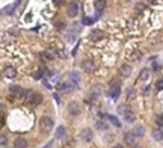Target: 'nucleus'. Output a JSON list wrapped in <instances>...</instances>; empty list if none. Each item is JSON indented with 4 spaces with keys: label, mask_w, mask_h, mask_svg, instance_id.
I'll list each match as a JSON object with an SVG mask.
<instances>
[{
    "label": "nucleus",
    "mask_w": 163,
    "mask_h": 148,
    "mask_svg": "<svg viewBox=\"0 0 163 148\" xmlns=\"http://www.w3.org/2000/svg\"><path fill=\"white\" fill-rule=\"evenodd\" d=\"M53 125H54V122H53V119H51L50 116H42V118H41L40 127H41V130H42L44 133L51 132V130H53Z\"/></svg>",
    "instance_id": "obj_1"
},
{
    "label": "nucleus",
    "mask_w": 163,
    "mask_h": 148,
    "mask_svg": "<svg viewBox=\"0 0 163 148\" xmlns=\"http://www.w3.org/2000/svg\"><path fill=\"white\" fill-rule=\"evenodd\" d=\"M80 112H82V107H80V104H79L77 101H71V103H68V113H70V115L77 116V115H80Z\"/></svg>",
    "instance_id": "obj_2"
},
{
    "label": "nucleus",
    "mask_w": 163,
    "mask_h": 148,
    "mask_svg": "<svg viewBox=\"0 0 163 148\" xmlns=\"http://www.w3.org/2000/svg\"><path fill=\"white\" fill-rule=\"evenodd\" d=\"M136 138H137V136H136L133 132H131V133H125V135H124V142H125L128 147H134V145L137 144V142H136Z\"/></svg>",
    "instance_id": "obj_3"
},
{
    "label": "nucleus",
    "mask_w": 163,
    "mask_h": 148,
    "mask_svg": "<svg viewBox=\"0 0 163 148\" xmlns=\"http://www.w3.org/2000/svg\"><path fill=\"white\" fill-rule=\"evenodd\" d=\"M11 94L12 95H15V97H18V98H23L24 97V91L26 89H23L21 86H18V85H14V86H11Z\"/></svg>",
    "instance_id": "obj_4"
},
{
    "label": "nucleus",
    "mask_w": 163,
    "mask_h": 148,
    "mask_svg": "<svg viewBox=\"0 0 163 148\" xmlns=\"http://www.w3.org/2000/svg\"><path fill=\"white\" fill-rule=\"evenodd\" d=\"M82 68H83V71L85 73H89L92 74L94 73V70H95V65H94V62L92 61H83V64H82Z\"/></svg>",
    "instance_id": "obj_5"
},
{
    "label": "nucleus",
    "mask_w": 163,
    "mask_h": 148,
    "mask_svg": "<svg viewBox=\"0 0 163 148\" xmlns=\"http://www.w3.org/2000/svg\"><path fill=\"white\" fill-rule=\"evenodd\" d=\"M79 14V3L77 2H71L68 5V15L70 17H76Z\"/></svg>",
    "instance_id": "obj_6"
},
{
    "label": "nucleus",
    "mask_w": 163,
    "mask_h": 148,
    "mask_svg": "<svg viewBox=\"0 0 163 148\" xmlns=\"http://www.w3.org/2000/svg\"><path fill=\"white\" fill-rule=\"evenodd\" d=\"M92 130L91 129H83V130H80V138L85 141V142H91L92 141Z\"/></svg>",
    "instance_id": "obj_7"
},
{
    "label": "nucleus",
    "mask_w": 163,
    "mask_h": 148,
    "mask_svg": "<svg viewBox=\"0 0 163 148\" xmlns=\"http://www.w3.org/2000/svg\"><path fill=\"white\" fill-rule=\"evenodd\" d=\"M120 94H121L120 82H116V85H115V83H112V86H110V95H112V98H118V97H120Z\"/></svg>",
    "instance_id": "obj_8"
},
{
    "label": "nucleus",
    "mask_w": 163,
    "mask_h": 148,
    "mask_svg": "<svg viewBox=\"0 0 163 148\" xmlns=\"http://www.w3.org/2000/svg\"><path fill=\"white\" fill-rule=\"evenodd\" d=\"M103 38H106V33H104L103 30H100V29H94V30L91 32V39H92V41H100V39H103Z\"/></svg>",
    "instance_id": "obj_9"
},
{
    "label": "nucleus",
    "mask_w": 163,
    "mask_h": 148,
    "mask_svg": "<svg viewBox=\"0 0 163 148\" xmlns=\"http://www.w3.org/2000/svg\"><path fill=\"white\" fill-rule=\"evenodd\" d=\"M3 76H5L6 79H14V77L17 76V70L12 68V67H6V68L3 70Z\"/></svg>",
    "instance_id": "obj_10"
},
{
    "label": "nucleus",
    "mask_w": 163,
    "mask_h": 148,
    "mask_svg": "<svg viewBox=\"0 0 163 148\" xmlns=\"http://www.w3.org/2000/svg\"><path fill=\"white\" fill-rule=\"evenodd\" d=\"M68 77H70V80H71L73 85H79V83H80V74L77 73V71H71V73H68Z\"/></svg>",
    "instance_id": "obj_11"
},
{
    "label": "nucleus",
    "mask_w": 163,
    "mask_h": 148,
    "mask_svg": "<svg viewBox=\"0 0 163 148\" xmlns=\"http://www.w3.org/2000/svg\"><path fill=\"white\" fill-rule=\"evenodd\" d=\"M122 116H124V119H125L127 122H134V119H136V115L130 111V109H127V111L124 112Z\"/></svg>",
    "instance_id": "obj_12"
},
{
    "label": "nucleus",
    "mask_w": 163,
    "mask_h": 148,
    "mask_svg": "<svg viewBox=\"0 0 163 148\" xmlns=\"http://www.w3.org/2000/svg\"><path fill=\"white\" fill-rule=\"evenodd\" d=\"M131 71H133V68H131L128 64H124V65L120 67V73H121L122 76H125V77H128V76L131 74Z\"/></svg>",
    "instance_id": "obj_13"
},
{
    "label": "nucleus",
    "mask_w": 163,
    "mask_h": 148,
    "mask_svg": "<svg viewBox=\"0 0 163 148\" xmlns=\"http://www.w3.org/2000/svg\"><path fill=\"white\" fill-rule=\"evenodd\" d=\"M128 59H130L131 62H137V61H140V59H142V51H140V50H134V51L128 56Z\"/></svg>",
    "instance_id": "obj_14"
},
{
    "label": "nucleus",
    "mask_w": 163,
    "mask_h": 148,
    "mask_svg": "<svg viewBox=\"0 0 163 148\" xmlns=\"http://www.w3.org/2000/svg\"><path fill=\"white\" fill-rule=\"evenodd\" d=\"M14 147L15 148H27V141L24 138H17L15 142H14Z\"/></svg>",
    "instance_id": "obj_15"
},
{
    "label": "nucleus",
    "mask_w": 163,
    "mask_h": 148,
    "mask_svg": "<svg viewBox=\"0 0 163 148\" xmlns=\"http://www.w3.org/2000/svg\"><path fill=\"white\" fill-rule=\"evenodd\" d=\"M133 133H134L137 138H142V136L145 135V127H144V125H136V127L133 129Z\"/></svg>",
    "instance_id": "obj_16"
},
{
    "label": "nucleus",
    "mask_w": 163,
    "mask_h": 148,
    "mask_svg": "<svg viewBox=\"0 0 163 148\" xmlns=\"http://www.w3.org/2000/svg\"><path fill=\"white\" fill-rule=\"evenodd\" d=\"M65 133H67V130H65L64 125H59V127L56 129V138H57V139H62V138L65 136Z\"/></svg>",
    "instance_id": "obj_17"
},
{
    "label": "nucleus",
    "mask_w": 163,
    "mask_h": 148,
    "mask_svg": "<svg viewBox=\"0 0 163 148\" xmlns=\"http://www.w3.org/2000/svg\"><path fill=\"white\" fill-rule=\"evenodd\" d=\"M150 79V70L148 68H144L140 74H139V80H142V82H145V80H148Z\"/></svg>",
    "instance_id": "obj_18"
},
{
    "label": "nucleus",
    "mask_w": 163,
    "mask_h": 148,
    "mask_svg": "<svg viewBox=\"0 0 163 148\" xmlns=\"http://www.w3.org/2000/svg\"><path fill=\"white\" fill-rule=\"evenodd\" d=\"M95 9H97V12H101L103 9H104V6H106V2L104 0H95Z\"/></svg>",
    "instance_id": "obj_19"
},
{
    "label": "nucleus",
    "mask_w": 163,
    "mask_h": 148,
    "mask_svg": "<svg viewBox=\"0 0 163 148\" xmlns=\"http://www.w3.org/2000/svg\"><path fill=\"white\" fill-rule=\"evenodd\" d=\"M41 101H42V97H41L40 94H36V95H33V98L30 100V104L35 107V106H38V104H40Z\"/></svg>",
    "instance_id": "obj_20"
},
{
    "label": "nucleus",
    "mask_w": 163,
    "mask_h": 148,
    "mask_svg": "<svg viewBox=\"0 0 163 148\" xmlns=\"http://www.w3.org/2000/svg\"><path fill=\"white\" fill-rule=\"evenodd\" d=\"M106 118H107V119H109V121H110L113 125H116V127H121V122H120V121H118V118H115L113 115H107Z\"/></svg>",
    "instance_id": "obj_21"
},
{
    "label": "nucleus",
    "mask_w": 163,
    "mask_h": 148,
    "mask_svg": "<svg viewBox=\"0 0 163 148\" xmlns=\"http://www.w3.org/2000/svg\"><path fill=\"white\" fill-rule=\"evenodd\" d=\"M14 9H15V5H9V6L3 8V14H5V15H11V14L14 12Z\"/></svg>",
    "instance_id": "obj_22"
},
{
    "label": "nucleus",
    "mask_w": 163,
    "mask_h": 148,
    "mask_svg": "<svg viewBox=\"0 0 163 148\" xmlns=\"http://www.w3.org/2000/svg\"><path fill=\"white\" fill-rule=\"evenodd\" d=\"M97 129L103 132V130H107L109 125H107V122H104V121H98V122H97Z\"/></svg>",
    "instance_id": "obj_23"
},
{
    "label": "nucleus",
    "mask_w": 163,
    "mask_h": 148,
    "mask_svg": "<svg viewBox=\"0 0 163 148\" xmlns=\"http://www.w3.org/2000/svg\"><path fill=\"white\" fill-rule=\"evenodd\" d=\"M32 97H33V92H32L30 89H26V91H24V97H23V98H24V100H27V101H30V100H32Z\"/></svg>",
    "instance_id": "obj_24"
},
{
    "label": "nucleus",
    "mask_w": 163,
    "mask_h": 148,
    "mask_svg": "<svg viewBox=\"0 0 163 148\" xmlns=\"http://www.w3.org/2000/svg\"><path fill=\"white\" fill-rule=\"evenodd\" d=\"M153 138L157 141H162V130H153Z\"/></svg>",
    "instance_id": "obj_25"
},
{
    "label": "nucleus",
    "mask_w": 163,
    "mask_h": 148,
    "mask_svg": "<svg viewBox=\"0 0 163 148\" xmlns=\"http://www.w3.org/2000/svg\"><path fill=\"white\" fill-rule=\"evenodd\" d=\"M42 58H44L45 61H51V59H53V53H51V51H44Z\"/></svg>",
    "instance_id": "obj_26"
},
{
    "label": "nucleus",
    "mask_w": 163,
    "mask_h": 148,
    "mask_svg": "<svg viewBox=\"0 0 163 148\" xmlns=\"http://www.w3.org/2000/svg\"><path fill=\"white\" fill-rule=\"evenodd\" d=\"M156 122H157L160 127H163V115H157V116H156Z\"/></svg>",
    "instance_id": "obj_27"
},
{
    "label": "nucleus",
    "mask_w": 163,
    "mask_h": 148,
    "mask_svg": "<svg viewBox=\"0 0 163 148\" xmlns=\"http://www.w3.org/2000/svg\"><path fill=\"white\" fill-rule=\"evenodd\" d=\"M56 29H57V30H64V29H65V23H64V21H59V23L56 24Z\"/></svg>",
    "instance_id": "obj_28"
},
{
    "label": "nucleus",
    "mask_w": 163,
    "mask_h": 148,
    "mask_svg": "<svg viewBox=\"0 0 163 148\" xmlns=\"http://www.w3.org/2000/svg\"><path fill=\"white\" fill-rule=\"evenodd\" d=\"M0 142H2V147H6L8 139H6V136H5V135H2V136H0Z\"/></svg>",
    "instance_id": "obj_29"
},
{
    "label": "nucleus",
    "mask_w": 163,
    "mask_h": 148,
    "mask_svg": "<svg viewBox=\"0 0 163 148\" xmlns=\"http://www.w3.org/2000/svg\"><path fill=\"white\" fill-rule=\"evenodd\" d=\"M127 97H128V98H134V89H133V88L127 91Z\"/></svg>",
    "instance_id": "obj_30"
},
{
    "label": "nucleus",
    "mask_w": 163,
    "mask_h": 148,
    "mask_svg": "<svg viewBox=\"0 0 163 148\" xmlns=\"http://www.w3.org/2000/svg\"><path fill=\"white\" fill-rule=\"evenodd\" d=\"M162 67H160V64H157V62H153V70L154 71H159Z\"/></svg>",
    "instance_id": "obj_31"
},
{
    "label": "nucleus",
    "mask_w": 163,
    "mask_h": 148,
    "mask_svg": "<svg viewBox=\"0 0 163 148\" xmlns=\"http://www.w3.org/2000/svg\"><path fill=\"white\" fill-rule=\"evenodd\" d=\"M162 89H163V79H160L157 82V91H162Z\"/></svg>",
    "instance_id": "obj_32"
},
{
    "label": "nucleus",
    "mask_w": 163,
    "mask_h": 148,
    "mask_svg": "<svg viewBox=\"0 0 163 148\" xmlns=\"http://www.w3.org/2000/svg\"><path fill=\"white\" fill-rule=\"evenodd\" d=\"M53 3H54L56 6H61V5L64 3V0H53Z\"/></svg>",
    "instance_id": "obj_33"
},
{
    "label": "nucleus",
    "mask_w": 163,
    "mask_h": 148,
    "mask_svg": "<svg viewBox=\"0 0 163 148\" xmlns=\"http://www.w3.org/2000/svg\"><path fill=\"white\" fill-rule=\"evenodd\" d=\"M41 74H42V71H36L35 73V79H41Z\"/></svg>",
    "instance_id": "obj_34"
},
{
    "label": "nucleus",
    "mask_w": 163,
    "mask_h": 148,
    "mask_svg": "<svg viewBox=\"0 0 163 148\" xmlns=\"http://www.w3.org/2000/svg\"><path fill=\"white\" fill-rule=\"evenodd\" d=\"M113 148H125V147H124V145H121V144H116Z\"/></svg>",
    "instance_id": "obj_35"
},
{
    "label": "nucleus",
    "mask_w": 163,
    "mask_h": 148,
    "mask_svg": "<svg viewBox=\"0 0 163 148\" xmlns=\"http://www.w3.org/2000/svg\"><path fill=\"white\" fill-rule=\"evenodd\" d=\"M51 145H53V142H48V144L45 145V148H50V147H51Z\"/></svg>",
    "instance_id": "obj_36"
},
{
    "label": "nucleus",
    "mask_w": 163,
    "mask_h": 148,
    "mask_svg": "<svg viewBox=\"0 0 163 148\" xmlns=\"http://www.w3.org/2000/svg\"><path fill=\"white\" fill-rule=\"evenodd\" d=\"M131 148H142V147H140V145H137V144H136V145H134V147H131Z\"/></svg>",
    "instance_id": "obj_37"
},
{
    "label": "nucleus",
    "mask_w": 163,
    "mask_h": 148,
    "mask_svg": "<svg viewBox=\"0 0 163 148\" xmlns=\"http://www.w3.org/2000/svg\"><path fill=\"white\" fill-rule=\"evenodd\" d=\"M162 141H163V129H162Z\"/></svg>",
    "instance_id": "obj_38"
}]
</instances>
